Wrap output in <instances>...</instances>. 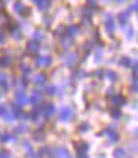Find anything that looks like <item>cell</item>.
<instances>
[{
  "label": "cell",
  "mask_w": 138,
  "mask_h": 158,
  "mask_svg": "<svg viewBox=\"0 0 138 158\" xmlns=\"http://www.w3.org/2000/svg\"><path fill=\"white\" fill-rule=\"evenodd\" d=\"M88 3H89V5H97V0H88Z\"/></svg>",
  "instance_id": "46"
},
{
  "label": "cell",
  "mask_w": 138,
  "mask_h": 158,
  "mask_svg": "<svg viewBox=\"0 0 138 158\" xmlns=\"http://www.w3.org/2000/svg\"><path fill=\"white\" fill-rule=\"evenodd\" d=\"M71 46V37H62L61 39V48H64V49H67V48H70Z\"/></svg>",
  "instance_id": "18"
},
{
  "label": "cell",
  "mask_w": 138,
  "mask_h": 158,
  "mask_svg": "<svg viewBox=\"0 0 138 158\" xmlns=\"http://www.w3.org/2000/svg\"><path fill=\"white\" fill-rule=\"evenodd\" d=\"M132 93H137V82H132Z\"/></svg>",
  "instance_id": "43"
},
{
  "label": "cell",
  "mask_w": 138,
  "mask_h": 158,
  "mask_svg": "<svg viewBox=\"0 0 138 158\" xmlns=\"http://www.w3.org/2000/svg\"><path fill=\"white\" fill-rule=\"evenodd\" d=\"M94 10H95V9L91 8V6H85V8H83V10H82V14H83L85 17H89V15H91Z\"/></svg>",
  "instance_id": "26"
},
{
  "label": "cell",
  "mask_w": 138,
  "mask_h": 158,
  "mask_svg": "<svg viewBox=\"0 0 138 158\" xmlns=\"http://www.w3.org/2000/svg\"><path fill=\"white\" fill-rule=\"evenodd\" d=\"M0 158H10V154L8 151H0Z\"/></svg>",
  "instance_id": "36"
},
{
  "label": "cell",
  "mask_w": 138,
  "mask_h": 158,
  "mask_svg": "<svg viewBox=\"0 0 138 158\" xmlns=\"http://www.w3.org/2000/svg\"><path fill=\"white\" fill-rule=\"evenodd\" d=\"M10 140H15V137L10 136L9 133H5V134L2 136V142H10Z\"/></svg>",
  "instance_id": "30"
},
{
  "label": "cell",
  "mask_w": 138,
  "mask_h": 158,
  "mask_svg": "<svg viewBox=\"0 0 138 158\" xmlns=\"http://www.w3.org/2000/svg\"><path fill=\"white\" fill-rule=\"evenodd\" d=\"M42 37H43V35H42V31H36L34 35H33V40H36V42H37V40H40Z\"/></svg>",
  "instance_id": "33"
},
{
  "label": "cell",
  "mask_w": 138,
  "mask_h": 158,
  "mask_svg": "<svg viewBox=\"0 0 138 158\" xmlns=\"http://www.w3.org/2000/svg\"><path fill=\"white\" fill-rule=\"evenodd\" d=\"M36 5L39 6L40 10H45V9L49 8V5H51V0H33Z\"/></svg>",
  "instance_id": "13"
},
{
  "label": "cell",
  "mask_w": 138,
  "mask_h": 158,
  "mask_svg": "<svg viewBox=\"0 0 138 158\" xmlns=\"http://www.w3.org/2000/svg\"><path fill=\"white\" fill-rule=\"evenodd\" d=\"M6 44V35L3 33V31H0V45Z\"/></svg>",
  "instance_id": "37"
},
{
  "label": "cell",
  "mask_w": 138,
  "mask_h": 158,
  "mask_svg": "<svg viewBox=\"0 0 138 158\" xmlns=\"http://www.w3.org/2000/svg\"><path fill=\"white\" fill-rule=\"evenodd\" d=\"M64 63L70 66V67H73V66H76V63H77V54H67L65 57H64Z\"/></svg>",
  "instance_id": "7"
},
{
  "label": "cell",
  "mask_w": 138,
  "mask_h": 158,
  "mask_svg": "<svg viewBox=\"0 0 138 158\" xmlns=\"http://www.w3.org/2000/svg\"><path fill=\"white\" fill-rule=\"evenodd\" d=\"M101 60H103V51H101V49H98V51L95 52V61L100 63Z\"/></svg>",
  "instance_id": "31"
},
{
  "label": "cell",
  "mask_w": 138,
  "mask_h": 158,
  "mask_svg": "<svg viewBox=\"0 0 138 158\" xmlns=\"http://www.w3.org/2000/svg\"><path fill=\"white\" fill-rule=\"evenodd\" d=\"M0 96H2V94H0Z\"/></svg>",
  "instance_id": "51"
},
{
  "label": "cell",
  "mask_w": 138,
  "mask_h": 158,
  "mask_svg": "<svg viewBox=\"0 0 138 158\" xmlns=\"http://www.w3.org/2000/svg\"><path fill=\"white\" fill-rule=\"evenodd\" d=\"M40 155H49V149L48 148H42L40 149Z\"/></svg>",
  "instance_id": "40"
},
{
  "label": "cell",
  "mask_w": 138,
  "mask_h": 158,
  "mask_svg": "<svg viewBox=\"0 0 138 158\" xmlns=\"http://www.w3.org/2000/svg\"><path fill=\"white\" fill-rule=\"evenodd\" d=\"M105 76L110 79V81H116V79H117V75H116L113 70H107L105 72Z\"/></svg>",
  "instance_id": "28"
},
{
  "label": "cell",
  "mask_w": 138,
  "mask_h": 158,
  "mask_svg": "<svg viewBox=\"0 0 138 158\" xmlns=\"http://www.w3.org/2000/svg\"><path fill=\"white\" fill-rule=\"evenodd\" d=\"M88 130H89L88 124H82V125H80V128H79V131L80 133H85V131H88Z\"/></svg>",
  "instance_id": "38"
},
{
  "label": "cell",
  "mask_w": 138,
  "mask_h": 158,
  "mask_svg": "<svg viewBox=\"0 0 138 158\" xmlns=\"http://www.w3.org/2000/svg\"><path fill=\"white\" fill-rule=\"evenodd\" d=\"M45 24H46V26H51V18L48 17V18H45V21H43Z\"/></svg>",
  "instance_id": "42"
},
{
  "label": "cell",
  "mask_w": 138,
  "mask_h": 158,
  "mask_svg": "<svg viewBox=\"0 0 138 158\" xmlns=\"http://www.w3.org/2000/svg\"><path fill=\"white\" fill-rule=\"evenodd\" d=\"M39 48H40V45H39V42H36V40H31V42H28L27 44V51L31 54H34L39 51Z\"/></svg>",
  "instance_id": "9"
},
{
  "label": "cell",
  "mask_w": 138,
  "mask_h": 158,
  "mask_svg": "<svg viewBox=\"0 0 138 158\" xmlns=\"http://www.w3.org/2000/svg\"><path fill=\"white\" fill-rule=\"evenodd\" d=\"M40 98H42V93H40V91H34L31 98H30L28 102H33L34 105H39V103H40Z\"/></svg>",
  "instance_id": "15"
},
{
  "label": "cell",
  "mask_w": 138,
  "mask_h": 158,
  "mask_svg": "<svg viewBox=\"0 0 138 158\" xmlns=\"http://www.w3.org/2000/svg\"><path fill=\"white\" fill-rule=\"evenodd\" d=\"M125 155H126V151L122 149V148H120V149H116V151H114V157H116V158H123Z\"/></svg>",
  "instance_id": "25"
},
{
  "label": "cell",
  "mask_w": 138,
  "mask_h": 158,
  "mask_svg": "<svg viewBox=\"0 0 138 158\" xmlns=\"http://www.w3.org/2000/svg\"><path fill=\"white\" fill-rule=\"evenodd\" d=\"M46 93H48V94H55V87H48L46 88Z\"/></svg>",
  "instance_id": "39"
},
{
  "label": "cell",
  "mask_w": 138,
  "mask_h": 158,
  "mask_svg": "<svg viewBox=\"0 0 138 158\" xmlns=\"http://www.w3.org/2000/svg\"><path fill=\"white\" fill-rule=\"evenodd\" d=\"M57 157L58 158H71L70 155V151L67 148H58L57 149Z\"/></svg>",
  "instance_id": "12"
},
{
  "label": "cell",
  "mask_w": 138,
  "mask_h": 158,
  "mask_svg": "<svg viewBox=\"0 0 138 158\" xmlns=\"http://www.w3.org/2000/svg\"><path fill=\"white\" fill-rule=\"evenodd\" d=\"M104 2H108V0H104Z\"/></svg>",
  "instance_id": "50"
},
{
  "label": "cell",
  "mask_w": 138,
  "mask_h": 158,
  "mask_svg": "<svg viewBox=\"0 0 138 158\" xmlns=\"http://www.w3.org/2000/svg\"><path fill=\"white\" fill-rule=\"evenodd\" d=\"M53 112H55V107H53L51 103H48V105L43 106V115H45V118H51L52 115H53Z\"/></svg>",
  "instance_id": "10"
},
{
  "label": "cell",
  "mask_w": 138,
  "mask_h": 158,
  "mask_svg": "<svg viewBox=\"0 0 138 158\" xmlns=\"http://www.w3.org/2000/svg\"><path fill=\"white\" fill-rule=\"evenodd\" d=\"M74 146H76V149H77V154H86L88 143H85V142H76Z\"/></svg>",
  "instance_id": "11"
},
{
  "label": "cell",
  "mask_w": 138,
  "mask_h": 158,
  "mask_svg": "<svg viewBox=\"0 0 138 158\" xmlns=\"http://www.w3.org/2000/svg\"><path fill=\"white\" fill-rule=\"evenodd\" d=\"M34 81L36 84H43L45 81H46V75L45 73H37V75H34Z\"/></svg>",
  "instance_id": "22"
},
{
  "label": "cell",
  "mask_w": 138,
  "mask_h": 158,
  "mask_svg": "<svg viewBox=\"0 0 138 158\" xmlns=\"http://www.w3.org/2000/svg\"><path fill=\"white\" fill-rule=\"evenodd\" d=\"M104 134L107 136V139H108V142H110V143H114V142L119 140V134L114 131L112 127H110V128H107V130L104 131Z\"/></svg>",
  "instance_id": "6"
},
{
  "label": "cell",
  "mask_w": 138,
  "mask_h": 158,
  "mask_svg": "<svg viewBox=\"0 0 138 158\" xmlns=\"http://www.w3.org/2000/svg\"><path fill=\"white\" fill-rule=\"evenodd\" d=\"M119 63H120L123 67H129V66H131V60L128 58V57H122L120 61H119Z\"/></svg>",
  "instance_id": "27"
},
{
  "label": "cell",
  "mask_w": 138,
  "mask_h": 158,
  "mask_svg": "<svg viewBox=\"0 0 138 158\" xmlns=\"http://www.w3.org/2000/svg\"><path fill=\"white\" fill-rule=\"evenodd\" d=\"M112 116H113V118H120V116H122L120 110H119V109H113V110H112Z\"/></svg>",
  "instance_id": "34"
},
{
  "label": "cell",
  "mask_w": 138,
  "mask_h": 158,
  "mask_svg": "<svg viewBox=\"0 0 138 158\" xmlns=\"http://www.w3.org/2000/svg\"><path fill=\"white\" fill-rule=\"evenodd\" d=\"M117 3H123V2H126V0H116Z\"/></svg>",
  "instance_id": "49"
},
{
  "label": "cell",
  "mask_w": 138,
  "mask_h": 158,
  "mask_svg": "<svg viewBox=\"0 0 138 158\" xmlns=\"http://www.w3.org/2000/svg\"><path fill=\"white\" fill-rule=\"evenodd\" d=\"M129 14H131V10H125V12H120L119 14V17H117V19L120 21L122 24H125L128 19H129Z\"/></svg>",
  "instance_id": "16"
},
{
  "label": "cell",
  "mask_w": 138,
  "mask_h": 158,
  "mask_svg": "<svg viewBox=\"0 0 138 158\" xmlns=\"http://www.w3.org/2000/svg\"><path fill=\"white\" fill-rule=\"evenodd\" d=\"M17 85H18V88H19L21 91H24V88L27 87V82L24 81V79H18V81H17Z\"/></svg>",
  "instance_id": "29"
},
{
  "label": "cell",
  "mask_w": 138,
  "mask_h": 158,
  "mask_svg": "<svg viewBox=\"0 0 138 158\" xmlns=\"http://www.w3.org/2000/svg\"><path fill=\"white\" fill-rule=\"evenodd\" d=\"M131 10H134V12H135V10H137V3H134V5H132V6H131Z\"/></svg>",
  "instance_id": "45"
},
{
  "label": "cell",
  "mask_w": 138,
  "mask_h": 158,
  "mask_svg": "<svg viewBox=\"0 0 138 158\" xmlns=\"http://www.w3.org/2000/svg\"><path fill=\"white\" fill-rule=\"evenodd\" d=\"M36 63H37L39 67H48V66H51L52 58L49 55H39V57L36 58Z\"/></svg>",
  "instance_id": "3"
},
{
  "label": "cell",
  "mask_w": 138,
  "mask_h": 158,
  "mask_svg": "<svg viewBox=\"0 0 138 158\" xmlns=\"http://www.w3.org/2000/svg\"><path fill=\"white\" fill-rule=\"evenodd\" d=\"M126 37H132V28H126Z\"/></svg>",
  "instance_id": "41"
},
{
  "label": "cell",
  "mask_w": 138,
  "mask_h": 158,
  "mask_svg": "<svg viewBox=\"0 0 138 158\" xmlns=\"http://www.w3.org/2000/svg\"><path fill=\"white\" fill-rule=\"evenodd\" d=\"M79 33V27L77 26H71L67 28V36L69 37H73V36H76Z\"/></svg>",
  "instance_id": "20"
},
{
  "label": "cell",
  "mask_w": 138,
  "mask_h": 158,
  "mask_svg": "<svg viewBox=\"0 0 138 158\" xmlns=\"http://www.w3.org/2000/svg\"><path fill=\"white\" fill-rule=\"evenodd\" d=\"M15 100H17V105L18 106H24L28 103V97H27V94L24 93V91H18L17 93V96H15Z\"/></svg>",
  "instance_id": "4"
},
{
  "label": "cell",
  "mask_w": 138,
  "mask_h": 158,
  "mask_svg": "<svg viewBox=\"0 0 138 158\" xmlns=\"http://www.w3.org/2000/svg\"><path fill=\"white\" fill-rule=\"evenodd\" d=\"M22 70L26 72V73H28V72H30V69H28V67H27V66H22Z\"/></svg>",
  "instance_id": "47"
},
{
  "label": "cell",
  "mask_w": 138,
  "mask_h": 158,
  "mask_svg": "<svg viewBox=\"0 0 138 158\" xmlns=\"http://www.w3.org/2000/svg\"><path fill=\"white\" fill-rule=\"evenodd\" d=\"M6 24H9V17L6 14H2V15H0V27L6 26Z\"/></svg>",
  "instance_id": "24"
},
{
  "label": "cell",
  "mask_w": 138,
  "mask_h": 158,
  "mask_svg": "<svg viewBox=\"0 0 138 158\" xmlns=\"http://www.w3.org/2000/svg\"><path fill=\"white\" fill-rule=\"evenodd\" d=\"M9 64H10V57H9V55H2V57H0V66L6 67Z\"/></svg>",
  "instance_id": "23"
},
{
  "label": "cell",
  "mask_w": 138,
  "mask_h": 158,
  "mask_svg": "<svg viewBox=\"0 0 138 158\" xmlns=\"http://www.w3.org/2000/svg\"><path fill=\"white\" fill-rule=\"evenodd\" d=\"M22 146L26 148L27 155H30V157H33V158H34V152H33V148H31V145H30L28 142H22Z\"/></svg>",
  "instance_id": "21"
},
{
  "label": "cell",
  "mask_w": 138,
  "mask_h": 158,
  "mask_svg": "<svg viewBox=\"0 0 138 158\" xmlns=\"http://www.w3.org/2000/svg\"><path fill=\"white\" fill-rule=\"evenodd\" d=\"M15 131H17L18 134H21V133H27V127L26 125H19V127L15 128Z\"/></svg>",
  "instance_id": "32"
},
{
  "label": "cell",
  "mask_w": 138,
  "mask_h": 158,
  "mask_svg": "<svg viewBox=\"0 0 138 158\" xmlns=\"http://www.w3.org/2000/svg\"><path fill=\"white\" fill-rule=\"evenodd\" d=\"M33 137H34V140L42 142V140L45 139V133H43V130H36V131L33 133Z\"/></svg>",
  "instance_id": "19"
},
{
  "label": "cell",
  "mask_w": 138,
  "mask_h": 158,
  "mask_svg": "<svg viewBox=\"0 0 138 158\" xmlns=\"http://www.w3.org/2000/svg\"><path fill=\"white\" fill-rule=\"evenodd\" d=\"M12 35H14L15 39H22V33H21L19 30H14V31H12Z\"/></svg>",
  "instance_id": "35"
},
{
  "label": "cell",
  "mask_w": 138,
  "mask_h": 158,
  "mask_svg": "<svg viewBox=\"0 0 138 158\" xmlns=\"http://www.w3.org/2000/svg\"><path fill=\"white\" fill-rule=\"evenodd\" d=\"M125 102H126V100H125V97L123 96H114L112 98V103L114 106H122V105H125Z\"/></svg>",
  "instance_id": "14"
},
{
  "label": "cell",
  "mask_w": 138,
  "mask_h": 158,
  "mask_svg": "<svg viewBox=\"0 0 138 158\" xmlns=\"http://www.w3.org/2000/svg\"><path fill=\"white\" fill-rule=\"evenodd\" d=\"M3 10V0H0V12Z\"/></svg>",
  "instance_id": "48"
},
{
  "label": "cell",
  "mask_w": 138,
  "mask_h": 158,
  "mask_svg": "<svg viewBox=\"0 0 138 158\" xmlns=\"http://www.w3.org/2000/svg\"><path fill=\"white\" fill-rule=\"evenodd\" d=\"M77 158H88L86 154H77Z\"/></svg>",
  "instance_id": "44"
},
{
  "label": "cell",
  "mask_w": 138,
  "mask_h": 158,
  "mask_svg": "<svg viewBox=\"0 0 138 158\" xmlns=\"http://www.w3.org/2000/svg\"><path fill=\"white\" fill-rule=\"evenodd\" d=\"M0 116H2L5 121H8V123H12V121L15 119V116L12 114V109L6 105H0Z\"/></svg>",
  "instance_id": "1"
},
{
  "label": "cell",
  "mask_w": 138,
  "mask_h": 158,
  "mask_svg": "<svg viewBox=\"0 0 138 158\" xmlns=\"http://www.w3.org/2000/svg\"><path fill=\"white\" fill-rule=\"evenodd\" d=\"M73 118V109L70 106H64L60 109V119L61 121H70Z\"/></svg>",
  "instance_id": "2"
},
{
  "label": "cell",
  "mask_w": 138,
  "mask_h": 158,
  "mask_svg": "<svg viewBox=\"0 0 138 158\" xmlns=\"http://www.w3.org/2000/svg\"><path fill=\"white\" fill-rule=\"evenodd\" d=\"M15 10H17L19 15H24V17H27V15L30 14L28 8H27L26 5H22V2H17V3H15Z\"/></svg>",
  "instance_id": "8"
},
{
  "label": "cell",
  "mask_w": 138,
  "mask_h": 158,
  "mask_svg": "<svg viewBox=\"0 0 138 158\" xmlns=\"http://www.w3.org/2000/svg\"><path fill=\"white\" fill-rule=\"evenodd\" d=\"M104 24H105V28H107V31L112 35L113 30H114V18H113V15H110V14H107L105 15V21H104Z\"/></svg>",
  "instance_id": "5"
},
{
  "label": "cell",
  "mask_w": 138,
  "mask_h": 158,
  "mask_svg": "<svg viewBox=\"0 0 138 158\" xmlns=\"http://www.w3.org/2000/svg\"><path fill=\"white\" fill-rule=\"evenodd\" d=\"M0 85L5 88V89H8L9 88V79L5 73H0Z\"/></svg>",
  "instance_id": "17"
}]
</instances>
